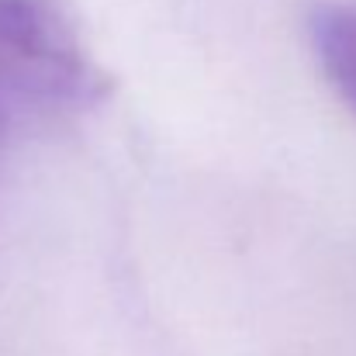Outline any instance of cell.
Instances as JSON below:
<instances>
[{"instance_id":"cell-1","label":"cell","mask_w":356,"mask_h":356,"mask_svg":"<svg viewBox=\"0 0 356 356\" xmlns=\"http://www.w3.org/2000/svg\"><path fill=\"white\" fill-rule=\"evenodd\" d=\"M104 87L66 0H0V142L90 111Z\"/></svg>"},{"instance_id":"cell-2","label":"cell","mask_w":356,"mask_h":356,"mask_svg":"<svg viewBox=\"0 0 356 356\" xmlns=\"http://www.w3.org/2000/svg\"><path fill=\"white\" fill-rule=\"evenodd\" d=\"M308 35L329 83L356 111V7L350 3L315 7L308 17Z\"/></svg>"}]
</instances>
